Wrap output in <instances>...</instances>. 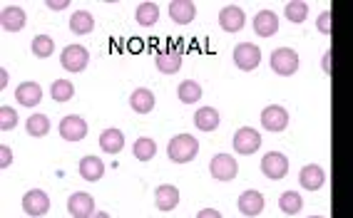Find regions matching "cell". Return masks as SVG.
Returning <instances> with one entry per match:
<instances>
[{
    "label": "cell",
    "mask_w": 353,
    "mask_h": 218,
    "mask_svg": "<svg viewBox=\"0 0 353 218\" xmlns=\"http://www.w3.org/2000/svg\"><path fill=\"white\" fill-rule=\"evenodd\" d=\"M192 122H194V127L199 131H216L221 124V117H219V112H216V107L204 105L194 112V119H192Z\"/></svg>",
    "instance_id": "22"
},
{
    "label": "cell",
    "mask_w": 353,
    "mask_h": 218,
    "mask_svg": "<svg viewBox=\"0 0 353 218\" xmlns=\"http://www.w3.org/2000/svg\"><path fill=\"white\" fill-rule=\"evenodd\" d=\"M13 164V149L8 144H0V168H8Z\"/></svg>",
    "instance_id": "36"
},
{
    "label": "cell",
    "mask_w": 353,
    "mask_h": 218,
    "mask_svg": "<svg viewBox=\"0 0 353 218\" xmlns=\"http://www.w3.org/2000/svg\"><path fill=\"white\" fill-rule=\"evenodd\" d=\"M232 60L241 72H254V69L261 65V50H259V45H254V43H239L234 47Z\"/></svg>",
    "instance_id": "7"
},
{
    "label": "cell",
    "mask_w": 353,
    "mask_h": 218,
    "mask_svg": "<svg viewBox=\"0 0 353 218\" xmlns=\"http://www.w3.org/2000/svg\"><path fill=\"white\" fill-rule=\"evenodd\" d=\"M299 184H301V188H306V191H319V188L326 186V171H323V166H319V164H306V166H301V171H299Z\"/></svg>",
    "instance_id": "17"
},
{
    "label": "cell",
    "mask_w": 353,
    "mask_h": 218,
    "mask_svg": "<svg viewBox=\"0 0 353 218\" xmlns=\"http://www.w3.org/2000/svg\"><path fill=\"white\" fill-rule=\"evenodd\" d=\"M261 127H264L266 131H274V134H279V131H284L286 127H289V112H286V107L281 105H269L261 109Z\"/></svg>",
    "instance_id": "12"
},
{
    "label": "cell",
    "mask_w": 353,
    "mask_h": 218,
    "mask_svg": "<svg viewBox=\"0 0 353 218\" xmlns=\"http://www.w3.org/2000/svg\"><path fill=\"white\" fill-rule=\"evenodd\" d=\"M331 57H334V52H331V50H326V52H323V57H321V69L326 72V75H331V69H334V67H331Z\"/></svg>",
    "instance_id": "38"
},
{
    "label": "cell",
    "mask_w": 353,
    "mask_h": 218,
    "mask_svg": "<svg viewBox=\"0 0 353 218\" xmlns=\"http://www.w3.org/2000/svg\"><path fill=\"white\" fill-rule=\"evenodd\" d=\"M216 20H219V28L224 32H241L246 25V13H244V8L229 3V6H221Z\"/></svg>",
    "instance_id": "10"
},
{
    "label": "cell",
    "mask_w": 353,
    "mask_h": 218,
    "mask_svg": "<svg viewBox=\"0 0 353 218\" xmlns=\"http://www.w3.org/2000/svg\"><path fill=\"white\" fill-rule=\"evenodd\" d=\"M15 102L23 107H28V109H32V107H38L40 102H43V87H40V82H20L18 89H15Z\"/></svg>",
    "instance_id": "19"
},
{
    "label": "cell",
    "mask_w": 353,
    "mask_h": 218,
    "mask_svg": "<svg viewBox=\"0 0 353 218\" xmlns=\"http://www.w3.org/2000/svg\"><path fill=\"white\" fill-rule=\"evenodd\" d=\"M264 206H266L264 193L256 191V188H246L239 199H236V208H239V213L246 218H256L259 213L264 211Z\"/></svg>",
    "instance_id": "13"
},
{
    "label": "cell",
    "mask_w": 353,
    "mask_h": 218,
    "mask_svg": "<svg viewBox=\"0 0 353 218\" xmlns=\"http://www.w3.org/2000/svg\"><path fill=\"white\" fill-rule=\"evenodd\" d=\"M202 94H204V89L196 80H184V82H179V87H176V97H179L182 105H196V102L202 100Z\"/></svg>",
    "instance_id": "27"
},
{
    "label": "cell",
    "mask_w": 353,
    "mask_h": 218,
    "mask_svg": "<svg viewBox=\"0 0 353 218\" xmlns=\"http://www.w3.org/2000/svg\"><path fill=\"white\" fill-rule=\"evenodd\" d=\"M284 18L289 20L291 25H301L309 18V3L303 0H289L284 6Z\"/></svg>",
    "instance_id": "30"
},
{
    "label": "cell",
    "mask_w": 353,
    "mask_h": 218,
    "mask_svg": "<svg viewBox=\"0 0 353 218\" xmlns=\"http://www.w3.org/2000/svg\"><path fill=\"white\" fill-rule=\"evenodd\" d=\"M134 23L142 25V28H152L154 23H159V6L157 3H150V0L139 3V6L134 8Z\"/></svg>",
    "instance_id": "26"
},
{
    "label": "cell",
    "mask_w": 353,
    "mask_h": 218,
    "mask_svg": "<svg viewBox=\"0 0 353 218\" xmlns=\"http://www.w3.org/2000/svg\"><path fill=\"white\" fill-rule=\"evenodd\" d=\"M50 117L48 114H30V117L26 119V131L30 134V137H35V139H43V137H48L50 134Z\"/></svg>",
    "instance_id": "29"
},
{
    "label": "cell",
    "mask_w": 353,
    "mask_h": 218,
    "mask_svg": "<svg viewBox=\"0 0 353 218\" xmlns=\"http://www.w3.org/2000/svg\"><path fill=\"white\" fill-rule=\"evenodd\" d=\"M196 218H224V216L216 208H202V211L196 213Z\"/></svg>",
    "instance_id": "39"
},
{
    "label": "cell",
    "mask_w": 353,
    "mask_h": 218,
    "mask_svg": "<svg viewBox=\"0 0 353 218\" xmlns=\"http://www.w3.org/2000/svg\"><path fill=\"white\" fill-rule=\"evenodd\" d=\"M299 52L291 50V47H276V50L269 55V67H272L274 75L279 77H291L299 72Z\"/></svg>",
    "instance_id": "2"
},
{
    "label": "cell",
    "mask_w": 353,
    "mask_h": 218,
    "mask_svg": "<svg viewBox=\"0 0 353 218\" xmlns=\"http://www.w3.org/2000/svg\"><path fill=\"white\" fill-rule=\"evenodd\" d=\"M167 13H170V20L176 25H190L192 20L196 18V3H192V0H172Z\"/></svg>",
    "instance_id": "20"
},
{
    "label": "cell",
    "mask_w": 353,
    "mask_h": 218,
    "mask_svg": "<svg viewBox=\"0 0 353 218\" xmlns=\"http://www.w3.org/2000/svg\"><path fill=\"white\" fill-rule=\"evenodd\" d=\"M279 15L274 13L272 8H264V10H259L256 15H254V23H252V28H254V32H256L259 38H274L279 32Z\"/></svg>",
    "instance_id": "14"
},
{
    "label": "cell",
    "mask_w": 353,
    "mask_h": 218,
    "mask_svg": "<svg viewBox=\"0 0 353 218\" xmlns=\"http://www.w3.org/2000/svg\"><path fill=\"white\" fill-rule=\"evenodd\" d=\"M60 65L68 72H85L90 65V52L85 45H65L60 52Z\"/></svg>",
    "instance_id": "6"
},
{
    "label": "cell",
    "mask_w": 353,
    "mask_h": 218,
    "mask_svg": "<svg viewBox=\"0 0 353 218\" xmlns=\"http://www.w3.org/2000/svg\"><path fill=\"white\" fill-rule=\"evenodd\" d=\"M309 218H323V216H309Z\"/></svg>",
    "instance_id": "42"
},
{
    "label": "cell",
    "mask_w": 353,
    "mask_h": 218,
    "mask_svg": "<svg viewBox=\"0 0 353 218\" xmlns=\"http://www.w3.org/2000/svg\"><path fill=\"white\" fill-rule=\"evenodd\" d=\"M259 168H261L264 179L281 181V179H286V174H289V159H286V154H281V151H266V154L261 156Z\"/></svg>",
    "instance_id": "5"
},
{
    "label": "cell",
    "mask_w": 353,
    "mask_h": 218,
    "mask_svg": "<svg viewBox=\"0 0 353 218\" xmlns=\"http://www.w3.org/2000/svg\"><path fill=\"white\" fill-rule=\"evenodd\" d=\"M30 52L38 60H48V57L55 55V40L48 35V32H40V35H35V38L30 40Z\"/></svg>",
    "instance_id": "28"
},
{
    "label": "cell",
    "mask_w": 353,
    "mask_h": 218,
    "mask_svg": "<svg viewBox=\"0 0 353 218\" xmlns=\"http://www.w3.org/2000/svg\"><path fill=\"white\" fill-rule=\"evenodd\" d=\"M154 105H157L154 92L147 87H137L130 94V107H132V112H137V114H150L152 109H154Z\"/></svg>",
    "instance_id": "23"
},
{
    "label": "cell",
    "mask_w": 353,
    "mask_h": 218,
    "mask_svg": "<svg viewBox=\"0 0 353 218\" xmlns=\"http://www.w3.org/2000/svg\"><path fill=\"white\" fill-rule=\"evenodd\" d=\"M154 65L162 75H174L182 69V52L179 50H167V52H157L154 55Z\"/></svg>",
    "instance_id": "24"
},
{
    "label": "cell",
    "mask_w": 353,
    "mask_h": 218,
    "mask_svg": "<svg viewBox=\"0 0 353 218\" xmlns=\"http://www.w3.org/2000/svg\"><path fill=\"white\" fill-rule=\"evenodd\" d=\"M77 174L82 176V181H88V184H97L105 176V162L95 154L82 156L80 164H77Z\"/></svg>",
    "instance_id": "16"
},
{
    "label": "cell",
    "mask_w": 353,
    "mask_h": 218,
    "mask_svg": "<svg viewBox=\"0 0 353 218\" xmlns=\"http://www.w3.org/2000/svg\"><path fill=\"white\" fill-rule=\"evenodd\" d=\"M70 3H72V0H45L48 10H55V13H60V10H68Z\"/></svg>",
    "instance_id": "37"
},
{
    "label": "cell",
    "mask_w": 353,
    "mask_h": 218,
    "mask_svg": "<svg viewBox=\"0 0 353 218\" xmlns=\"http://www.w3.org/2000/svg\"><path fill=\"white\" fill-rule=\"evenodd\" d=\"M132 154H134V159L142 164L152 162V159L157 156V142L150 137H139L137 142L132 144Z\"/></svg>",
    "instance_id": "31"
},
{
    "label": "cell",
    "mask_w": 353,
    "mask_h": 218,
    "mask_svg": "<svg viewBox=\"0 0 353 218\" xmlns=\"http://www.w3.org/2000/svg\"><path fill=\"white\" fill-rule=\"evenodd\" d=\"M0 25L8 32H20L28 25V13L20 6H3L0 8Z\"/></svg>",
    "instance_id": "15"
},
{
    "label": "cell",
    "mask_w": 353,
    "mask_h": 218,
    "mask_svg": "<svg viewBox=\"0 0 353 218\" xmlns=\"http://www.w3.org/2000/svg\"><path fill=\"white\" fill-rule=\"evenodd\" d=\"M154 206H157V211L162 213H170L174 211L176 206H179V188L174 184H159L154 188Z\"/></svg>",
    "instance_id": "18"
},
{
    "label": "cell",
    "mask_w": 353,
    "mask_h": 218,
    "mask_svg": "<svg viewBox=\"0 0 353 218\" xmlns=\"http://www.w3.org/2000/svg\"><path fill=\"white\" fill-rule=\"evenodd\" d=\"M209 174L214 181H221V184H229V181L236 179L239 174V162L234 159L232 154H214L209 159Z\"/></svg>",
    "instance_id": "3"
},
{
    "label": "cell",
    "mask_w": 353,
    "mask_h": 218,
    "mask_svg": "<svg viewBox=\"0 0 353 218\" xmlns=\"http://www.w3.org/2000/svg\"><path fill=\"white\" fill-rule=\"evenodd\" d=\"M18 122H20L18 109H13L10 105H3V107H0V129H3V131H10V129H15V127H18Z\"/></svg>",
    "instance_id": "34"
},
{
    "label": "cell",
    "mask_w": 353,
    "mask_h": 218,
    "mask_svg": "<svg viewBox=\"0 0 353 218\" xmlns=\"http://www.w3.org/2000/svg\"><path fill=\"white\" fill-rule=\"evenodd\" d=\"M97 144H100V149L105 151V154H120V151L125 149V131L117 129V127H108V129L100 134Z\"/></svg>",
    "instance_id": "21"
},
{
    "label": "cell",
    "mask_w": 353,
    "mask_h": 218,
    "mask_svg": "<svg viewBox=\"0 0 353 218\" xmlns=\"http://www.w3.org/2000/svg\"><path fill=\"white\" fill-rule=\"evenodd\" d=\"M50 97L57 105H65V102H70L75 97V85L70 80H55L50 85Z\"/></svg>",
    "instance_id": "33"
},
{
    "label": "cell",
    "mask_w": 353,
    "mask_h": 218,
    "mask_svg": "<svg viewBox=\"0 0 353 218\" xmlns=\"http://www.w3.org/2000/svg\"><path fill=\"white\" fill-rule=\"evenodd\" d=\"M92 218H112V216H110L108 211H97V213H95V216H92Z\"/></svg>",
    "instance_id": "41"
},
{
    "label": "cell",
    "mask_w": 353,
    "mask_h": 218,
    "mask_svg": "<svg viewBox=\"0 0 353 218\" xmlns=\"http://www.w3.org/2000/svg\"><path fill=\"white\" fill-rule=\"evenodd\" d=\"M88 122L80 117V114H65L60 119V124H57V134L65 139V142H82V139L88 137Z\"/></svg>",
    "instance_id": "9"
},
{
    "label": "cell",
    "mask_w": 353,
    "mask_h": 218,
    "mask_svg": "<svg viewBox=\"0 0 353 218\" xmlns=\"http://www.w3.org/2000/svg\"><path fill=\"white\" fill-rule=\"evenodd\" d=\"M261 144H264V139H261V134H259L254 127H239V129L234 131L232 146H234V151H236V154L252 156V154H256V151L261 149Z\"/></svg>",
    "instance_id": "4"
},
{
    "label": "cell",
    "mask_w": 353,
    "mask_h": 218,
    "mask_svg": "<svg viewBox=\"0 0 353 218\" xmlns=\"http://www.w3.org/2000/svg\"><path fill=\"white\" fill-rule=\"evenodd\" d=\"M20 206H23L26 216L43 218L45 213L50 211V196H48L43 188H30V191L23 193V201H20Z\"/></svg>",
    "instance_id": "8"
},
{
    "label": "cell",
    "mask_w": 353,
    "mask_h": 218,
    "mask_svg": "<svg viewBox=\"0 0 353 218\" xmlns=\"http://www.w3.org/2000/svg\"><path fill=\"white\" fill-rule=\"evenodd\" d=\"M303 208V199L301 193L296 191H284L279 196V211L286 213V216H299Z\"/></svg>",
    "instance_id": "32"
},
{
    "label": "cell",
    "mask_w": 353,
    "mask_h": 218,
    "mask_svg": "<svg viewBox=\"0 0 353 218\" xmlns=\"http://www.w3.org/2000/svg\"><path fill=\"white\" fill-rule=\"evenodd\" d=\"M68 23L72 35H90V32L95 30V15L90 13V10H75V13L70 15Z\"/></svg>",
    "instance_id": "25"
},
{
    "label": "cell",
    "mask_w": 353,
    "mask_h": 218,
    "mask_svg": "<svg viewBox=\"0 0 353 218\" xmlns=\"http://www.w3.org/2000/svg\"><path fill=\"white\" fill-rule=\"evenodd\" d=\"M196 154H199V142L187 131L172 137L170 144H167V156H170L172 164H190L196 159Z\"/></svg>",
    "instance_id": "1"
},
{
    "label": "cell",
    "mask_w": 353,
    "mask_h": 218,
    "mask_svg": "<svg viewBox=\"0 0 353 218\" xmlns=\"http://www.w3.org/2000/svg\"><path fill=\"white\" fill-rule=\"evenodd\" d=\"M68 213L72 218H92L95 216V199L88 191H72L68 196Z\"/></svg>",
    "instance_id": "11"
},
{
    "label": "cell",
    "mask_w": 353,
    "mask_h": 218,
    "mask_svg": "<svg viewBox=\"0 0 353 218\" xmlns=\"http://www.w3.org/2000/svg\"><path fill=\"white\" fill-rule=\"evenodd\" d=\"M10 85V75H8L6 67H0V89H6Z\"/></svg>",
    "instance_id": "40"
},
{
    "label": "cell",
    "mask_w": 353,
    "mask_h": 218,
    "mask_svg": "<svg viewBox=\"0 0 353 218\" xmlns=\"http://www.w3.org/2000/svg\"><path fill=\"white\" fill-rule=\"evenodd\" d=\"M331 18H334V15H331V10H321V13H319V18H316V30L321 32V35H331V32H334V23H331Z\"/></svg>",
    "instance_id": "35"
}]
</instances>
